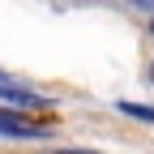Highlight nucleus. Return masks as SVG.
Wrapping results in <instances>:
<instances>
[{
    "label": "nucleus",
    "instance_id": "20e7f679",
    "mask_svg": "<svg viewBox=\"0 0 154 154\" xmlns=\"http://www.w3.org/2000/svg\"><path fill=\"white\" fill-rule=\"evenodd\" d=\"M51 154H99V150H51Z\"/></svg>",
    "mask_w": 154,
    "mask_h": 154
},
{
    "label": "nucleus",
    "instance_id": "f257e3e1",
    "mask_svg": "<svg viewBox=\"0 0 154 154\" xmlns=\"http://www.w3.org/2000/svg\"><path fill=\"white\" fill-rule=\"evenodd\" d=\"M0 137H17V141H38V137H47V128H38L34 120H22L17 111H0Z\"/></svg>",
    "mask_w": 154,
    "mask_h": 154
},
{
    "label": "nucleus",
    "instance_id": "f03ea898",
    "mask_svg": "<svg viewBox=\"0 0 154 154\" xmlns=\"http://www.w3.org/2000/svg\"><path fill=\"white\" fill-rule=\"evenodd\" d=\"M0 99H9L17 107H30V111H47V99H43V94H30V90L13 86V82H0Z\"/></svg>",
    "mask_w": 154,
    "mask_h": 154
},
{
    "label": "nucleus",
    "instance_id": "423d86ee",
    "mask_svg": "<svg viewBox=\"0 0 154 154\" xmlns=\"http://www.w3.org/2000/svg\"><path fill=\"white\" fill-rule=\"evenodd\" d=\"M150 34H154V22H150Z\"/></svg>",
    "mask_w": 154,
    "mask_h": 154
},
{
    "label": "nucleus",
    "instance_id": "7ed1b4c3",
    "mask_svg": "<svg viewBox=\"0 0 154 154\" xmlns=\"http://www.w3.org/2000/svg\"><path fill=\"white\" fill-rule=\"evenodd\" d=\"M120 111H128V116H141V120H154V107H137V103H120Z\"/></svg>",
    "mask_w": 154,
    "mask_h": 154
},
{
    "label": "nucleus",
    "instance_id": "39448f33",
    "mask_svg": "<svg viewBox=\"0 0 154 154\" xmlns=\"http://www.w3.org/2000/svg\"><path fill=\"white\" fill-rule=\"evenodd\" d=\"M150 82H154V64H150Z\"/></svg>",
    "mask_w": 154,
    "mask_h": 154
}]
</instances>
